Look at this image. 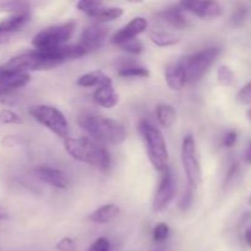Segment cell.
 <instances>
[{
    "instance_id": "obj_1",
    "label": "cell",
    "mask_w": 251,
    "mask_h": 251,
    "mask_svg": "<svg viewBox=\"0 0 251 251\" xmlns=\"http://www.w3.org/2000/svg\"><path fill=\"white\" fill-rule=\"evenodd\" d=\"M77 124L100 144L118 145L126 139L125 127L119 122L102 115L82 113L77 117Z\"/></svg>"
},
{
    "instance_id": "obj_2",
    "label": "cell",
    "mask_w": 251,
    "mask_h": 251,
    "mask_svg": "<svg viewBox=\"0 0 251 251\" xmlns=\"http://www.w3.org/2000/svg\"><path fill=\"white\" fill-rule=\"evenodd\" d=\"M65 151L76 161L90 164L98 169H108L110 167V154L100 142L91 137H68L64 141Z\"/></svg>"
},
{
    "instance_id": "obj_3",
    "label": "cell",
    "mask_w": 251,
    "mask_h": 251,
    "mask_svg": "<svg viewBox=\"0 0 251 251\" xmlns=\"http://www.w3.org/2000/svg\"><path fill=\"white\" fill-rule=\"evenodd\" d=\"M139 129L145 145H146L150 162L154 167V169L163 173L167 168H169L168 149H167V142L164 140L163 134L158 127H156L147 120H142L140 123Z\"/></svg>"
},
{
    "instance_id": "obj_4",
    "label": "cell",
    "mask_w": 251,
    "mask_h": 251,
    "mask_svg": "<svg viewBox=\"0 0 251 251\" xmlns=\"http://www.w3.org/2000/svg\"><path fill=\"white\" fill-rule=\"evenodd\" d=\"M75 28V22H66V24L50 26L38 32L32 39V44L37 50L41 51L56 49L59 47L65 46L66 42L73 37Z\"/></svg>"
},
{
    "instance_id": "obj_5",
    "label": "cell",
    "mask_w": 251,
    "mask_h": 251,
    "mask_svg": "<svg viewBox=\"0 0 251 251\" xmlns=\"http://www.w3.org/2000/svg\"><path fill=\"white\" fill-rule=\"evenodd\" d=\"M58 66V64L51 60L43 51H29V53L20 54L14 56L9 61L1 66L2 70L10 73H24L28 74V71L37 70H49Z\"/></svg>"
},
{
    "instance_id": "obj_6",
    "label": "cell",
    "mask_w": 251,
    "mask_h": 251,
    "mask_svg": "<svg viewBox=\"0 0 251 251\" xmlns=\"http://www.w3.org/2000/svg\"><path fill=\"white\" fill-rule=\"evenodd\" d=\"M220 55L221 48L208 47V48L181 58L180 63L185 69L188 82H194V81H198L199 78L202 77L203 74L217 60Z\"/></svg>"
},
{
    "instance_id": "obj_7",
    "label": "cell",
    "mask_w": 251,
    "mask_h": 251,
    "mask_svg": "<svg viewBox=\"0 0 251 251\" xmlns=\"http://www.w3.org/2000/svg\"><path fill=\"white\" fill-rule=\"evenodd\" d=\"M180 156L181 164L188 179V185L193 189H198L202 181V169H201L200 156H199L195 139L191 134L184 137Z\"/></svg>"
},
{
    "instance_id": "obj_8",
    "label": "cell",
    "mask_w": 251,
    "mask_h": 251,
    "mask_svg": "<svg viewBox=\"0 0 251 251\" xmlns=\"http://www.w3.org/2000/svg\"><path fill=\"white\" fill-rule=\"evenodd\" d=\"M31 115L36 122L46 126L47 129L50 130L53 134L61 139H68L69 134V124L66 118L64 117L63 113L58 108L53 105L41 104L36 105L31 109Z\"/></svg>"
},
{
    "instance_id": "obj_9",
    "label": "cell",
    "mask_w": 251,
    "mask_h": 251,
    "mask_svg": "<svg viewBox=\"0 0 251 251\" xmlns=\"http://www.w3.org/2000/svg\"><path fill=\"white\" fill-rule=\"evenodd\" d=\"M176 179H174L173 173H172L171 168H167L163 172L159 186L154 194L153 202H152L153 211L161 212L168 207L171 201L173 200L174 194H176Z\"/></svg>"
},
{
    "instance_id": "obj_10",
    "label": "cell",
    "mask_w": 251,
    "mask_h": 251,
    "mask_svg": "<svg viewBox=\"0 0 251 251\" xmlns=\"http://www.w3.org/2000/svg\"><path fill=\"white\" fill-rule=\"evenodd\" d=\"M108 36V28L100 24L90 25L82 31L80 36V44L86 53L98 50L102 48Z\"/></svg>"
},
{
    "instance_id": "obj_11",
    "label": "cell",
    "mask_w": 251,
    "mask_h": 251,
    "mask_svg": "<svg viewBox=\"0 0 251 251\" xmlns=\"http://www.w3.org/2000/svg\"><path fill=\"white\" fill-rule=\"evenodd\" d=\"M179 6L184 11L191 12L195 16L201 19H213V17H220L222 15L223 9L220 2L217 1H181Z\"/></svg>"
},
{
    "instance_id": "obj_12",
    "label": "cell",
    "mask_w": 251,
    "mask_h": 251,
    "mask_svg": "<svg viewBox=\"0 0 251 251\" xmlns=\"http://www.w3.org/2000/svg\"><path fill=\"white\" fill-rule=\"evenodd\" d=\"M147 20L144 17L139 16L132 19L129 24L125 25L124 27L119 29V31L115 32L112 36V43L117 44V46H123L126 42L132 41V39L136 38L139 34L144 33L147 29Z\"/></svg>"
},
{
    "instance_id": "obj_13",
    "label": "cell",
    "mask_w": 251,
    "mask_h": 251,
    "mask_svg": "<svg viewBox=\"0 0 251 251\" xmlns=\"http://www.w3.org/2000/svg\"><path fill=\"white\" fill-rule=\"evenodd\" d=\"M29 17H31L29 12H25V14L12 15L7 19L2 20L0 22V44L7 42L12 34L24 28L27 22L29 21Z\"/></svg>"
},
{
    "instance_id": "obj_14",
    "label": "cell",
    "mask_w": 251,
    "mask_h": 251,
    "mask_svg": "<svg viewBox=\"0 0 251 251\" xmlns=\"http://www.w3.org/2000/svg\"><path fill=\"white\" fill-rule=\"evenodd\" d=\"M29 80H31L29 74L10 73L0 68V96L24 87Z\"/></svg>"
},
{
    "instance_id": "obj_15",
    "label": "cell",
    "mask_w": 251,
    "mask_h": 251,
    "mask_svg": "<svg viewBox=\"0 0 251 251\" xmlns=\"http://www.w3.org/2000/svg\"><path fill=\"white\" fill-rule=\"evenodd\" d=\"M164 77H166L167 85L173 91H180L184 86L188 83L186 73L184 66L181 65L180 60L169 63L164 70Z\"/></svg>"
},
{
    "instance_id": "obj_16",
    "label": "cell",
    "mask_w": 251,
    "mask_h": 251,
    "mask_svg": "<svg viewBox=\"0 0 251 251\" xmlns=\"http://www.w3.org/2000/svg\"><path fill=\"white\" fill-rule=\"evenodd\" d=\"M36 174L42 181L58 189H66L69 186V178L63 171L51 167L41 166L36 169Z\"/></svg>"
},
{
    "instance_id": "obj_17",
    "label": "cell",
    "mask_w": 251,
    "mask_h": 251,
    "mask_svg": "<svg viewBox=\"0 0 251 251\" xmlns=\"http://www.w3.org/2000/svg\"><path fill=\"white\" fill-rule=\"evenodd\" d=\"M183 11L184 10L181 7H169V9L163 10L159 14H157V16L163 22L168 24L169 26L176 29H183L188 27V19Z\"/></svg>"
},
{
    "instance_id": "obj_18",
    "label": "cell",
    "mask_w": 251,
    "mask_h": 251,
    "mask_svg": "<svg viewBox=\"0 0 251 251\" xmlns=\"http://www.w3.org/2000/svg\"><path fill=\"white\" fill-rule=\"evenodd\" d=\"M93 100L100 107L113 108L119 102V96L115 93L112 83V85L100 86V87L96 88V91L93 92Z\"/></svg>"
},
{
    "instance_id": "obj_19",
    "label": "cell",
    "mask_w": 251,
    "mask_h": 251,
    "mask_svg": "<svg viewBox=\"0 0 251 251\" xmlns=\"http://www.w3.org/2000/svg\"><path fill=\"white\" fill-rule=\"evenodd\" d=\"M112 78L100 70L83 74L77 78V85L81 87H100V86L112 85Z\"/></svg>"
},
{
    "instance_id": "obj_20",
    "label": "cell",
    "mask_w": 251,
    "mask_h": 251,
    "mask_svg": "<svg viewBox=\"0 0 251 251\" xmlns=\"http://www.w3.org/2000/svg\"><path fill=\"white\" fill-rule=\"evenodd\" d=\"M120 208L118 205L114 203H107V205L100 206V208L93 211L90 216H88V220L93 223H108L112 220H114L117 216H119Z\"/></svg>"
},
{
    "instance_id": "obj_21",
    "label": "cell",
    "mask_w": 251,
    "mask_h": 251,
    "mask_svg": "<svg viewBox=\"0 0 251 251\" xmlns=\"http://www.w3.org/2000/svg\"><path fill=\"white\" fill-rule=\"evenodd\" d=\"M118 75L120 77H142L147 78L150 77V71L149 69L145 66L139 65V64L134 63V61H123L122 65L118 69Z\"/></svg>"
},
{
    "instance_id": "obj_22",
    "label": "cell",
    "mask_w": 251,
    "mask_h": 251,
    "mask_svg": "<svg viewBox=\"0 0 251 251\" xmlns=\"http://www.w3.org/2000/svg\"><path fill=\"white\" fill-rule=\"evenodd\" d=\"M156 117L159 125L164 129H168L176 123V110L173 105L167 104V103H159L156 107Z\"/></svg>"
},
{
    "instance_id": "obj_23",
    "label": "cell",
    "mask_w": 251,
    "mask_h": 251,
    "mask_svg": "<svg viewBox=\"0 0 251 251\" xmlns=\"http://www.w3.org/2000/svg\"><path fill=\"white\" fill-rule=\"evenodd\" d=\"M149 36L152 43L158 47H171L179 42V37L166 31H151Z\"/></svg>"
},
{
    "instance_id": "obj_24",
    "label": "cell",
    "mask_w": 251,
    "mask_h": 251,
    "mask_svg": "<svg viewBox=\"0 0 251 251\" xmlns=\"http://www.w3.org/2000/svg\"><path fill=\"white\" fill-rule=\"evenodd\" d=\"M105 5L100 1H91V0H81L76 4V7L80 10L81 12L86 14L87 16L96 19L97 15L100 14V10L104 7Z\"/></svg>"
},
{
    "instance_id": "obj_25",
    "label": "cell",
    "mask_w": 251,
    "mask_h": 251,
    "mask_svg": "<svg viewBox=\"0 0 251 251\" xmlns=\"http://www.w3.org/2000/svg\"><path fill=\"white\" fill-rule=\"evenodd\" d=\"M123 14H124V10H123L122 7L104 6L100 10V12L97 15V17H96L95 20H97V21L100 22L114 21V20L122 17Z\"/></svg>"
},
{
    "instance_id": "obj_26",
    "label": "cell",
    "mask_w": 251,
    "mask_h": 251,
    "mask_svg": "<svg viewBox=\"0 0 251 251\" xmlns=\"http://www.w3.org/2000/svg\"><path fill=\"white\" fill-rule=\"evenodd\" d=\"M29 5L21 1H1L0 0V12H14V15L28 12Z\"/></svg>"
},
{
    "instance_id": "obj_27",
    "label": "cell",
    "mask_w": 251,
    "mask_h": 251,
    "mask_svg": "<svg viewBox=\"0 0 251 251\" xmlns=\"http://www.w3.org/2000/svg\"><path fill=\"white\" fill-rule=\"evenodd\" d=\"M217 80L222 86L229 87L235 82V74L233 73L229 66H221L217 71Z\"/></svg>"
},
{
    "instance_id": "obj_28",
    "label": "cell",
    "mask_w": 251,
    "mask_h": 251,
    "mask_svg": "<svg viewBox=\"0 0 251 251\" xmlns=\"http://www.w3.org/2000/svg\"><path fill=\"white\" fill-rule=\"evenodd\" d=\"M0 123L1 124H15L19 125L24 123L22 118L17 113L11 109H1L0 110Z\"/></svg>"
},
{
    "instance_id": "obj_29",
    "label": "cell",
    "mask_w": 251,
    "mask_h": 251,
    "mask_svg": "<svg viewBox=\"0 0 251 251\" xmlns=\"http://www.w3.org/2000/svg\"><path fill=\"white\" fill-rule=\"evenodd\" d=\"M169 234H171V229H169L167 223H158V225L153 228V232H152L154 242L157 243H162L164 242V240L168 239Z\"/></svg>"
},
{
    "instance_id": "obj_30",
    "label": "cell",
    "mask_w": 251,
    "mask_h": 251,
    "mask_svg": "<svg viewBox=\"0 0 251 251\" xmlns=\"http://www.w3.org/2000/svg\"><path fill=\"white\" fill-rule=\"evenodd\" d=\"M122 47V50H124L125 53L132 54V55H136V54H140L142 50H144V44H142L141 41L139 39H132V41L126 42Z\"/></svg>"
},
{
    "instance_id": "obj_31",
    "label": "cell",
    "mask_w": 251,
    "mask_h": 251,
    "mask_svg": "<svg viewBox=\"0 0 251 251\" xmlns=\"http://www.w3.org/2000/svg\"><path fill=\"white\" fill-rule=\"evenodd\" d=\"M237 100L242 104H250L251 103V81L247 83L244 87L240 88L237 93Z\"/></svg>"
},
{
    "instance_id": "obj_32",
    "label": "cell",
    "mask_w": 251,
    "mask_h": 251,
    "mask_svg": "<svg viewBox=\"0 0 251 251\" xmlns=\"http://www.w3.org/2000/svg\"><path fill=\"white\" fill-rule=\"evenodd\" d=\"M194 190H195V189H193L190 185H188V189H186V191L184 193L183 198L179 201V208H180V210L185 211L186 208L191 205V201H193L194 199Z\"/></svg>"
},
{
    "instance_id": "obj_33",
    "label": "cell",
    "mask_w": 251,
    "mask_h": 251,
    "mask_svg": "<svg viewBox=\"0 0 251 251\" xmlns=\"http://www.w3.org/2000/svg\"><path fill=\"white\" fill-rule=\"evenodd\" d=\"M88 251H110V243L107 238H98L93 242Z\"/></svg>"
},
{
    "instance_id": "obj_34",
    "label": "cell",
    "mask_w": 251,
    "mask_h": 251,
    "mask_svg": "<svg viewBox=\"0 0 251 251\" xmlns=\"http://www.w3.org/2000/svg\"><path fill=\"white\" fill-rule=\"evenodd\" d=\"M56 249L59 251H75L76 250V244L74 242V239L71 238H63V239L59 240L56 243Z\"/></svg>"
},
{
    "instance_id": "obj_35",
    "label": "cell",
    "mask_w": 251,
    "mask_h": 251,
    "mask_svg": "<svg viewBox=\"0 0 251 251\" xmlns=\"http://www.w3.org/2000/svg\"><path fill=\"white\" fill-rule=\"evenodd\" d=\"M248 14V10L245 6H239L234 10L232 15V20H233V24L234 25H240L244 22L245 17H247Z\"/></svg>"
},
{
    "instance_id": "obj_36",
    "label": "cell",
    "mask_w": 251,
    "mask_h": 251,
    "mask_svg": "<svg viewBox=\"0 0 251 251\" xmlns=\"http://www.w3.org/2000/svg\"><path fill=\"white\" fill-rule=\"evenodd\" d=\"M237 140H238V132L235 131V130H230V131H228L227 134L223 136L222 145L225 147H227V149H230V147H233L235 144H237Z\"/></svg>"
},
{
    "instance_id": "obj_37",
    "label": "cell",
    "mask_w": 251,
    "mask_h": 251,
    "mask_svg": "<svg viewBox=\"0 0 251 251\" xmlns=\"http://www.w3.org/2000/svg\"><path fill=\"white\" fill-rule=\"evenodd\" d=\"M238 173H239V163H238V162H234V163H232V166L229 167V171H228L227 176H226V180H225L226 185H228L233 179H235V176H238Z\"/></svg>"
},
{
    "instance_id": "obj_38",
    "label": "cell",
    "mask_w": 251,
    "mask_h": 251,
    "mask_svg": "<svg viewBox=\"0 0 251 251\" xmlns=\"http://www.w3.org/2000/svg\"><path fill=\"white\" fill-rule=\"evenodd\" d=\"M244 240H245V243H247L248 247H249L251 249V226H250V227H248L247 230H245Z\"/></svg>"
},
{
    "instance_id": "obj_39",
    "label": "cell",
    "mask_w": 251,
    "mask_h": 251,
    "mask_svg": "<svg viewBox=\"0 0 251 251\" xmlns=\"http://www.w3.org/2000/svg\"><path fill=\"white\" fill-rule=\"evenodd\" d=\"M7 218H9V213H7V211L4 207L0 206V221H5Z\"/></svg>"
},
{
    "instance_id": "obj_40",
    "label": "cell",
    "mask_w": 251,
    "mask_h": 251,
    "mask_svg": "<svg viewBox=\"0 0 251 251\" xmlns=\"http://www.w3.org/2000/svg\"><path fill=\"white\" fill-rule=\"evenodd\" d=\"M245 161H247L248 163H251V142L247 150V153H245Z\"/></svg>"
},
{
    "instance_id": "obj_41",
    "label": "cell",
    "mask_w": 251,
    "mask_h": 251,
    "mask_svg": "<svg viewBox=\"0 0 251 251\" xmlns=\"http://www.w3.org/2000/svg\"><path fill=\"white\" fill-rule=\"evenodd\" d=\"M247 115H248V118H249V119L251 120V107L249 108V109H248V112H247Z\"/></svg>"
},
{
    "instance_id": "obj_42",
    "label": "cell",
    "mask_w": 251,
    "mask_h": 251,
    "mask_svg": "<svg viewBox=\"0 0 251 251\" xmlns=\"http://www.w3.org/2000/svg\"><path fill=\"white\" fill-rule=\"evenodd\" d=\"M248 203H249V206H251V195L249 196V200H248Z\"/></svg>"
},
{
    "instance_id": "obj_43",
    "label": "cell",
    "mask_w": 251,
    "mask_h": 251,
    "mask_svg": "<svg viewBox=\"0 0 251 251\" xmlns=\"http://www.w3.org/2000/svg\"><path fill=\"white\" fill-rule=\"evenodd\" d=\"M153 251H164L163 249H157V250H153Z\"/></svg>"
}]
</instances>
